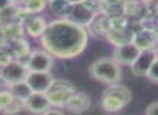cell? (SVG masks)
Here are the masks:
<instances>
[{
	"mask_svg": "<svg viewBox=\"0 0 158 115\" xmlns=\"http://www.w3.org/2000/svg\"><path fill=\"white\" fill-rule=\"evenodd\" d=\"M40 41L43 50L53 57L71 59L84 52L87 46L88 32L85 27L69 19L57 18L48 23Z\"/></svg>",
	"mask_w": 158,
	"mask_h": 115,
	"instance_id": "1",
	"label": "cell"
},
{
	"mask_svg": "<svg viewBox=\"0 0 158 115\" xmlns=\"http://www.w3.org/2000/svg\"><path fill=\"white\" fill-rule=\"evenodd\" d=\"M88 73L92 79L106 85L117 84L122 79L121 65L113 57H101L90 64Z\"/></svg>",
	"mask_w": 158,
	"mask_h": 115,
	"instance_id": "2",
	"label": "cell"
},
{
	"mask_svg": "<svg viewBox=\"0 0 158 115\" xmlns=\"http://www.w3.org/2000/svg\"><path fill=\"white\" fill-rule=\"evenodd\" d=\"M131 97L130 89L126 86L119 84L109 85L102 92V109L109 113H117L129 105Z\"/></svg>",
	"mask_w": 158,
	"mask_h": 115,
	"instance_id": "3",
	"label": "cell"
},
{
	"mask_svg": "<svg viewBox=\"0 0 158 115\" xmlns=\"http://www.w3.org/2000/svg\"><path fill=\"white\" fill-rule=\"evenodd\" d=\"M75 92L77 90L74 88V85L71 82L63 79H55L52 87L46 92V96L50 100L51 105L58 108H66L67 103L69 102L70 98Z\"/></svg>",
	"mask_w": 158,
	"mask_h": 115,
	"instance_id": "4",
	"label": "cell"
},
{
	"mask_svg": "<svg viewBox=\"0 0 158 115\" xmlns=\"http://www.w3.org/2000/svg\"><path fill=\"white\" fill-rule=\"evenodd\" d=\"M28 73H29V70L27 68V65H24L21 61L14 60L3 66L0 71V77L3 80L6 85L11 86L13 84L26 81Z\"/></svg>",
	"mask_w": 158,
	"mask_h": 115,
	"instance_id": "5",
	"label": "cell"
},
{
	"mask_svg": "<svg viewBox=\"0 0 158 115\" xmlns=\"http://www.w3.org/2000/svg\"><path fill=\"white\" fill-rule=\"evenodd\" d=\"M53 65L54 57L43 48L32 51L27 61L29 72H50Z\"/></svg>",
	"mask_w": 158,
	"mask_h": 115,
	"instance_id": "6",
	"label": "cell"
},
{
	"mask_svg": "<svg viewBox=\"0 0 158 115\" xmlns=\"http://www.w3.org/2000/svg\"><path fill=\"white\" fill-rule=\"evenodd\" d=\"M96 15H97L96 10L89 6L87 2L77 1L73 3L72 11L67 19L73 22L77 25L82 26V27H86L92 23Z\"/></svg>",
	"mask_w": 158,
	"mask_h": 115,
	"instance_id": "7",
	"label": "cell"
},
{
	"mask_svg": "<svg viewBox=\"0 0 158 115\" xmlns=\"http://www.w3.org/2000/svg\"><path fill=\"white\" fill-rule=\"evenodd\" d=\"M55 77L51 72H29L26 83L31 88L32 92L46 94L52 87Z\"/></svg>",
	"mask_w": 158,
	"mask_h": 115,
	"instance_id": "8",
	"label": "cell"
},
{
	"mask_svg": "<svg viewBox=\"0 0 158 115\" xmlns=\"http://www.w3.org/2000/svg\"><path fill=\"white\" fill-rule=\"evenodd\" d=\"M157 59L156 51H142L130 66V71L135 76H148L153 64Z\"/></svg>",
	"mask_w": 158,
	"mask_h": 115,
	"instance_id": "9",
	"label": "cell"
},
{
	"mask_svg": "<svg viewBox=\"0 0 158 115\" xmlns=\"http://www.w3.org/2000/svg\"><path fill=\"white\" fill-rule=\"evenodd\" d=\"M141 51L135 43H128L125 45L115 46L113 50L112 57L119 64L124 66H131L138 58Z\"/></svg>",
	"mask_w": 158,
	"mask_h": 115,
	"instance_id": "10",
	"label": "cell"
},
{
	"mask_svg": "<svg viewBox=\"0 0 158 115\" xmlns=\"http://www.w3.org/2000/svg\"><path fill=\"white\" fill-rule=\"evenodd\" d=\"M51 103L46 94L32 92L27 100L24 101V109L25 111L31 114L42 115L51 109Z\"/></svg>",
	"mask_w": 158,
	"mask_h": 115,
	"instance_id": "11",
	"label": "cell"
},
{
	"mask_svg": "<svg viewBox=\"0 0 158 115\" xmlns=\"http://www.w3.org/2000/svg\"><path fill=\"white\" fill-rule=\"evenodd\" d=\"M90 107V98L83 92H75L67 103L66 109L73 114H83Z\"/></svg>",
	"mask_w": 158,
	"mask_h": 115,
	"instance_id": "12",
	"label": "cell"
},
{
	"mask_svg": "<svg viewBox=\"0 0 158 115\" xmlns=\"http://www.w3.org/2000/svg\"><path fill=\"white\" fill-rule=\"evenodd\" d=\"M157 37L154 32L151 30H143V31L138 32L135 35L133 43L139 47L141 51H154V47L156 46Z\"/></svg>",
	"mask_w": 158,
	"mask_h": 115,
	"instance_id": "13",
	"label": "cell"
},
{
	"mask_svg": "<svg viewBox=\"0 0 158 115\" xmlns=\"http://www.w3.org/2000/svg\"><path fill=\"white\" fill-rule=\"evenodd\" d=\"M48 23L42 16H33L26 23V31L32 38H41L48 28Z\"/></svg>",
	"mask_w": 158,
	"mask_h": 115,
	"instance_id": "14",
	"label": "cell"
},
{
	"mask_svg": "<svg viewBox=\"0 0 158 115\" xmlns=\"http://www.w3.org/2000/svg\"><path fill=\"white\" fill-rule=\"evenodd\" d=\"M106 37H108L109 41L112 42V44H114L115 46H121L128 43H132L133 39H135V35L131 34L130 31H127L125 29H113L111 31H109Z\"/></svg>",
	"mask_w": 158,
	"mask_h": 115,
	"instance_id": "15",
	"label": "cell"
},
{
	"mask_svg": "<svg viewBox=\"0 0 158 115\" xmlns=\"http://www.w3.org/2000/svg\"><path fill=\"white\" fill-rule=\"evenodd\" d=\"M74 2L70 1H61V0H56V1L48 2V6H50V10L52 13L59 18H68L71 11L73 8Z\"/></svg>",
	"mask_w": 158,
	"mask_h": 115,
	"instance_id": "16",
	"label": "cell"
},
{
	"mask_svg": "<svg viewBox=\"0 0 158 115\" xmlns=\"http://www.w3.org/2000/svg\"><path fill=\"white\" fill-rule=\"evenodd\" d=\"M9 90L12 92V95L15 97V98L23 101V102L25 100H27V99L30 97V95L32 94L31 88H30L29 85L26 83V81L21 82V83L13 84V85L9 86Z\"/></svg>",
	"mask_w": 158,
	"mask_h": 115,
	"instance_id": "17",
	"label": "cell"
},
{
	"mask_svg": "<svg viewBox=\"0 0 158 115\" xmlns=\"http://www.w3.org/2000/svg\"><path fill=\"white\" fill-rule=\"evenodd\" d=\"M48 2L43 0H30V1L24 2V10L28 14H38L45 10Z\"/></svg>",
	"mask_w": 158,
	"mask_h": 115,
	"instance_id": "18",
	"label": "cell"
},
{
	"mask_svg": "<svg viewBox=\"0 0 158 115\" xmlns=\"http://www.w3.org/2000/svg\"><path fill=\"white\" fill-rule=\"evenodd\" d=\"M15 101H16V98L9 89L0 90V113L3 114Z\"/></svg>",
	"mask_w": 158,
	"mask_h": 115,
	"instance_id": "19",
	"label": "cell"
},
{
	"mask_svg": "<svg viewBox=\"0 0 158 115\" xmlns=\"http://www.w3.org/2000/svg\"><path fill=\"white\" fill-rule=\"evenodd\" d=\"M146 77H148L151 82H153V83L158 84V58L155 60V63L153 64L152 68H151L150 72H148Z\"/></svg>",
	"mask_w": 158,
	"mask_h": 115,
	"instance_id": "20",
	"label": "cell"
},
{
	"mask_svg": "<svg viewBox=\"0 0 158 115\" xmlns=\"http://www.w3.org/2000/svg\"><path fill=\"white\" fill-rule=\"evenodd\" d=\"M145 115H158V101H154L146 107Z\"/></svg>",
	"mask_w": 158,
	"mask_h": 115,
	"instance_id": "21",
	"label": "cell"
},
{
	"mask_svg": "<svg viewBox=\"0 0 158 115\" xmlns=\"http://www.w3.org/2000/svg\"><path fill=\"white\" fill-rule=\"evenodd\" d=\"M42 115H66L63 112L58 111V110H55V109H50L48 112H45V113H43Z\"/></svg>",
	"mask_w": 158,
	"mask_h": 115,
	"instance_id": "22",
	"label": "cell"
},
{
	"mask_svg": "<svg viewBox=\"0 0 158 115\" xmlns=\"http://www.w3.org/2000/svg\"><path fill=\"white\" fill-rule=\"evenodd\" d=\"M12 2H9V1H0V11H2L3 9H6V6H11Z\"/></svg>",
	"mask_w": 158,
	"mask_h": 115,
	"instance_id": "23",
	"label": "cell"
},
{
	"mask_svg": "<svg viewBox=\"0 0 158 115\" xmlns=\"http://www.w3.org/2000/svg\"><path fill=\"white\" fill-rule=\"evenodd\" d=\"M155 51H156V54H157V58H158V46H157V48H156V50H155Z\"/></svg>",
	"mask_w": 158,
	"mask_h": 115,
	"instance_id": "24",
	"label": "cell"
}]
</instances>
